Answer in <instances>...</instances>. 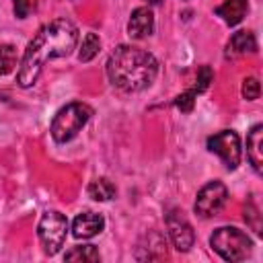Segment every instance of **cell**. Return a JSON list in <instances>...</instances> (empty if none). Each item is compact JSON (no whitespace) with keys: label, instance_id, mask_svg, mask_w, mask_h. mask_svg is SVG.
Wrapping results in <instances>:
<instances>
[{"label":"cell","instance_id":"52a82bcc","mask_svg":"<svg viewBox=\"0 0 263 263\" xmlns=\"http://www.w3.org/2000/svg\"><path fill=\"white\" fill-rule=\"evenodd\" d=\"M226 199H228V189H226V185L220 183V181H210L208 185H203V187L199 189V193H197V197H195L193 210H195V214H199L201 218H212V216H216V214L224 208Z\"/></svg>","mask_w":263,"mask_h":263},{"label":"cell","instance_id":"30bf717a","mask_svg":"<svg viewBox=\"0 0 263 263\" xmlns=\"http://www.w3.org/2000/svg\"><path fill=\"white\" fill-rule=\"evenodd\" d=\"M105 226V220L101 214L95 212H82L76 216L74 224H72V234L76 238H92L95 234H99Z\"/></svg>","mask_w":263,"mask_h":263},{"label":"cell","instance_id":"e0dca14e","mask_svg":"<svg viewBox=\"0 0 263 263\" xmlns=\"http://www.w3.org/2000/svg\"><path fill=\"white\" fill-rule=\"evenodd\" d=\"M16 66V49L12 45H0V76L12 72Z\"/></svg>","mask_w":263,"mask_h":263},{"label":"cell","instance_id":"d6986e66","mask_svg":"<svg viewBox=\"0 0 263 263\" xmlns=\"http://www.w3.org/2000/svg\"><path fill=\"white\" fill-rule=\"evenodd\" d=\"M259 92H261L259 80L257 78H245V82H242V97L247 101H255V99H259Z\"/></svg>","mask_w":263,"mask_h":263},{"label":"cell","instance_id":"ac0fdd59","mask_svg":"<svg viewBox=\"0 0 263 263\" xmlns=\"http://www.w3.org/2000/svg\"><path fill=\"white\" fill-rule=\"evenodd\" d=\"M214 80V72H212V68L210 66H201L199 68V72H197V78H195V86H193V90L195 92H203L208 86H210V82Z\"/></svg>","mask_w":263,"mask_h":263},{"label":"cell","instance_id":"44dd1931","mask_svg":"<svg viewBox=\"0 0 263 263\" xmlns=\"http://www.w3.org/2000/svg\"><path fill=\"white\" fill-rule=\"evenodd\" d=\"M245 220L253 226V230L259 234L261 232V222H259V210L253 205V203H249L247 208H245Z\"/></svg>","mask_w":263,"mask_h":263},{"label":"cell","instance_id":"6da1fadb","mask_svg":"<svg viewBox=\"0 0 263 263\" xmlns=\"http://www.w3.org/2000/svg\"><path fill=\"white\" fill-rule=\"evenodd\" d=\"M76 41H78V29L68 18H55L45 27H41L37 37L29 43L21 60V66L16 72L18 86L27 88L35 84L45 62L53 58H66L76 47Z\"/></svg>","mask_w":263,"mask_h":263},{"label":"cell","instance_id":"3957f363","mask_svg":"<svg viewBox=\"0 0 263 263\" xmlns=\"http://www.w3.org/2000/svg\"><path fill=\"white\" fill-rule=\"evenodd\" d=\"M92 115V109L84 103H70L66 107H62L53 121H51V138L58 142V144H66L70 142L84 125L86 121L90 119Z\"/></svg>","mask_w":263,"mask_h":263},{"label":"cell","instance_id":"5bb4252c","mask_svg":"<svg viewBox=\"0 0 263 263\" xmlns=\"http://www.w3.org/2000/svg\"><path fill=\"white\" fill-rule=\"evenodd\" d=\"M115 193H117V189L109 179H95L88 185V195L97 201H109L115 197Z\"/></svg>","mask_w":263,"mask_h":263},{"label":"cell","instance_id":"8fae6325","mask_svg":"<svg viewBox=\"0 0 263 263\" xmlns=\"http://www.w3.org/2000/svg\"><path fill=\"white\" fill-rule=\"evenodd\" d=\"M261 146H263V125H255L247 136V156L257 173H261V168H263Z\"/></svg>","mask_w":263,"mask_h":263},{"label":"cell","instance_id":"603a6c76","mask_svg":"<svg viewBox=\"0 0 263 263\" xmlns=\"http://www.w3.org/2000/svg\"><path fill=\"white\" fill-rule=\"evenodd\" d=\"M146 2H150V4H160L162 0H146Z\"/></svg>","mask_w":263,"mask_h":263},{"label":"cell","instance_id":"ba28073f","mask_svg":"<svg viewBox=\"0 0 263 263\" xmlns=\"http://www.w3.org/2000/svg\"><path fill=\"white\" fill-rule=\"evenodd\" d=\"M166 228H168V236H171V242L177 251H189L193 247V240H195V234H193V228L191 224L179 214V212H168L166 216Z\"/></svg>","mask_w":263,"mask_h":263},{"label":"cell","instance_id":"7c38bea8","mask_svg":"<svg viewBox=\"0 0 263 263\" xmlns=\"http://www.w3.org/2000/svg\"><path fill=\"white\" fill-rule=\"evenodd\" d=\"M247 8H249V0H224V4L216 8V14L222 16L226 25H238L247 14Z\"/></svg>","mask_w":263,"mask_h":263},{"label":"cell","instance_id":"9c48e42d","mask_svg":"<svg viewBox=\"0 0 263 263\" xmlns=\"http://www.w3.org/2000/svg\"><path fill=\"white\" fill-rule=\"evenodd\" d=\"M154 31V14L150 8L146 6H140L132 12L129 16V23H127V33L129 37L134 39H144L148 35H152Z\"/></svg>","mask_w":263,"mask_h":263},{"label":"cell","instance_id":"277c9868","mask_svg":"<svg viewBox=\"0 0 263 263\" xmlns=\"http://www.w3.org/2000/svg\"><path fill=\"white\" fill-rule=\"evenodd\" d=\"M210 245L224 261H242L253 251L251 238L234 226H222L214 230V234L210 236Z\"/></svg>","mask_w":263,"mask_h":263},{"label":"cell","instance_id":"9a60e30c","mask_svg":"<svg viewBox=\"0 0 263 263\" xmlns=\"http://www.w3.org/2000/svg\"><path fill=\"white\" fill-rule=\"evenodd\" d=\"M66 261H88V263H95L101 259L99 251L95 245H82V247H74L72 251H68L64 255Z\"/></svg>","mask_w":263,"mask_h":263},{"label":"cell","instance_id":"5b68a950","mask_svg":"<svg viewBox=\"0 0 263 263\" xmlns=\"http://www.w3.org/2000/svg\"><path fill=\"white\" fill-rule=\"evenodd\" d=\"M66 232H68V220L64 214L49 210L41 216L37 234H39V240L47 255H55L62 249V245L66 240Z\"/></svg>","mask_w":263,"mask_h":263},{"label":"cell","instance_id":"2e32d148","mask_svg":"<svg viewBox=\"0 0 263 263\" xmlns=\"http://www.w3.org/2000/svg\"><path fill=\"white\" fill-rule=\"evenodd\" d=\"M101 49V39L95 35V33H86L84 39H82V45H80V51H78V60L80 62H90Z\"/></svg>","mask_w":263,"mask_h":263},{"label":"cell","instance_id":"7402d4cb","mask_svg":"<svg viewBox=\"0 0 263 263\" xmlns=\"http://www.w3.org/2000/svg\"><path fill=\"white\" fill-rule=\"evenodd\" d=\"M33 8V2L31 0H14V14L18 18H25Z\"/></svg>","mask_w":263,"mask_h":263},{"label":"cell","instance_id":"7a4b0ae2","mask_svg":"<svg viewBox=\"0 0 263 263\" xmlns=\"http://www.w3.org/2000/svg\"><path fill=\"white\" fill-rule=\"evenodd\" d=\"M158 62L146 49L134 45H119L107 60V76L113 86L125 92L144 90L154 82Z\"/></svg>","mask_w":263,"mask_h":263},{"label":"cell","instance_id":"ffe728a7","mask_svg":"<svg viewBox=\"0 0 263 263\" xmlns=\"http://www.w3.org/2000/svg\"><path fill=\"white\" fill-rule=\"evenodd\" d=\"M195 90L191 88V90H187V92H183V95H179L177 99H175V105L183 111V113H189L191 109H193V103H195Z\"/></svg>","mask_w":263,"mask_h":263},{"label":"cell","instance_id":"8992f818","mask_svg":"<svg viewBox=\"0 0 263 263\" xmlns=\"http://www.w3.org/2000/svg\"><path fill=\"white\" fill-rule=\"evenodd\" d=\"M208 150L218 154L228 171L240 164V138L232 129H222L208 138Z\"/></svg>","mask_w":263,"mask_h":263},{"label":"cell","instance_id":"4fadbf2b","mask_svg":"<svg viewBox=\"0 0 263 263\" xmlns=\"http://www.w3.org/2000/svg\"><path fill=\"white\" fill-rule=\"evenodd\" d=\"M257 49V41L251 31H236L228 41V55L238 58L245 53H253Z\"/></svg>","mask_w":263,"mask_h":263}]
</instances>
